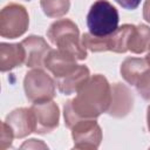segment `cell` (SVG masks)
Instances as JSON below:
<instances>
[{
    "label": "cell",
    "instance_id": "obj_24",
    "mask_svg": "<svg viewBox=\"0 0 150 150\" xmlns=\"http://www.w3.org/2000/svg\"><path fill=\"white\" fill-rule=\"evenodd\" d=\"M145 60H146V61L150 63V50H149V53L146 54V56H145Z\"/></svg>",
    "mask_w": 150,
    "mask_h": 150
},
{
    "label": "cell",
    "instance_id": "obj_2",
    "mask_svg": "<svg viewBox=\"0 0 150 150\" xmlns=\"http://www.w3.org/2000/svg\"><path fill=\"white\" fill-rule=\"evenodd\" d=\"M47 38L60 50L73 55L76 60L87 57V48L82 45L79 28L71 20L61 19L53 22L47 30Z\"/></svg>",
    "mask_w": 150,
    "mask_h": 150
},
{
    "label": "cell",
    "instance_id": "obj_10",
    "mask_svg": "<svg viewBox=\"0 0 150 150\" xmlns=\"http://www.w3.org/2000/svg\"><path fill=\"white\" fill-rule=\"evenodd\" d=\"M77 66L79 64H76V59L73 55L60 49H52L45 60V67L54 75L55 79L68 75L74 69H76Z\"/></svg>",
    "mask_w": 150,
    "mask_h": 150
},
{
    "label": "cell",
    "instance_id": "obj_6",
    "mask_svg": "<svg viewBox=\"0 0 150 150\" xmlns=\"http://www.w3.org/2000/svg\"><path fill=\"white\" fill-rule=\"evenodd\" d=\"M26 97L30 102L52 100L55 95V83L53 79L41 69L28 71L23 80Z\"/></svg>",
    "mask_w": 150,
    "mask_h": 150
},
{
    "label": "cell",
    "instance_id": "obj_21",
    "mask_svg": "<svg viewBox=\"0 0 150 150\" xmlns=\"http://www.w3.org/2000/svg\"><path fill=\"white\" fill-rule=\"evenodd\" d=\"M39 148V146H42V148H47L43 143H41V142H38L36 139H29L28 142H25L22 145H21V148Z\"/></svg>",
    "mask_w": 150,
    "mask_h": 150
},
{
    "label": "cell",
    "instance_id": "obj_5",
    "mask_svg": "<svg viewBox=\"0 0 150 150\" xmlns=\"http://www.w3.org/2000/svg\"><path fill=\"white\" fill-rule=\"evenodd\" d=\"M29 18L26 8L19 4H9L0 13V35L7 39H15L26 33Z\"/></svg>",
    "mask_w": 150,
    "mask_h": 150
},
{
    "label": "cell",
    "instance_id": "obj_23",
    "mask_svg": "<svg viewBox=\"0 0 150 150\" xmlns=\"http://www.w3.org/2000/svg\"><path fill=\"white\" fill-rule=\"evenodd\" d=\"M146 121H148V129L150 131V105L148 107V115H146Z\"/></svg>",
    "mask_w": 150,
    "mask_h": 150
},
{
    "label": "cell",
    "instance_id": "obj_1",
    "mask_svg": "<svg viewBox=\"0 0 150 150\" xmlns=\"http://www.w3.org/2000/svg\"><path fill=\"white\" fill-rule=\"evenodd\" d=\"M111 102V86L103 75L96 74L77 90V95L64 104V123L71 129L81 120H95L108 111Z\"/></svg>",
    "mask_w": 150,
    "mask_h": 150
},
{
    "label": "cell",
    "instance_id": "obj_7",
    "mask_svg": "<svg viewBox=\"0 0 150 150\" xmlns=\"http://www.w3.org/2000/svg\"><path fill=\"white\" fill-rule=\"evenodd\" d=\"M33 112L36 134H46L53 131L59 125V108L52 100L33 102L30 107Z\"/></svg>",
    "mask_w": 150,
    "mask_h": 150
},
{
    "label": "cell",
    "instance_id": "obj_20",
    "mask_svg": "<svg viewBox=\"0 0 150 150\" xmlns=\"http://www.w3.org/2000/svg\"><path fill=\"white\" fill-rule=\"evenodd\" d=\"M115 1L125 9H135L138 7L141 2V0H115Z\"/></svg>",
    "mask_w": 150,
    "mask_h": 150
},
{
    "label": "cell",
    "instance_id": "obj_17",
    "mask_svg": "<svg viewBox=\"0 0 150 150\" xmlns=\"http://www.w3.org/2000/svg\"><path fill=\"white\" fill-rule=\"evenodd\" d=\"M41 8L43 13L49 18H59L69 11V0H41Z\"/></svg>",
    "mask_w": 150,
    "mask_h": 150
},
{
    "label": "cell",
    "instance_id": "obj_19",
    "mask_svg": "<svg viewBox=\"0 0 150 150\" xmlns=\"http://www.w3.org/2000/svg\"><path fill=\"white\" fill-rule=\"evenodd\" d=\"M14 132L12 128L4 121L1 123V136H0V150H5L11 146L12 141L14 138Z\"/></svg>",
    "mask_w": 150,
    "mask_h": 150
},
{
    "label": "cell",
    "instance_id": "obj_12",
    "mask_svg": "<svg viewBox=\"0 0 150 150\" xmlns=\"http://www.w3.org/2000/svg\"><path fill=\"white\" fill-rule=\"evenodd\" d=\"M5 122L12 128L16 138H22L34 132L35 123L30 108H19L7 115Z\"/></svg>",
    "mask_w": 150,
    "mask_h": 150
},
{
    "label": "cell",
    "instance_id": "obj_18",
    "mask_svg": "<svg viewBox=\"0 0 150 150\" xmlns=\"http://www.w3.org/2000/svg\"><path fill=\"white\" fill-rule=\"evenodd\" d=\"M137 93L146 101H150V67L143 71V74L137 80L136 84Z\"/></svg>",
    "mask_w": 150,
    "mask_h": 150
},
{
    "label": "cell",
    "instance_id": "obj_14",
    "mask_svg": "<svg viewBox=\"0 0 150 150\" xmlns=\"http://www.w3.org/2000/svg\"><path fill=\"white\" fill-rule=\"evenodd\" d=\"M89 80V69L79 64L76 69H74L68 75L56 79V84L59 90L64 95H70L73 93H77V90Z\"/></svg>",
    "mask_w": 150,
    "mask_h": 150
},
{
    "label": "cell",
    "instance_id": "obj_16",
    "mask_svg": "<svg viewBox=\"0 0 150 150\" xmlns=\"http://www.w3.org/2000/svg\"><path fill=\"white\" fill-rule=\"evenodd\" d=\"M148 49H150V27L145 25L134 26L128 43V50L134 54H141Z\"/></svg>",
    "mask_w": 150,
    "mask_h": 150
},
{
    "label": "cell",
    "instance_id": "obj_13",
    "mask_svg": "<svg viewBox=\"0 0 150 150\" xmlns=\"http://www.w3.org/2000/svg\"><path fill=\"white\" fill-rule=\"evenodd\" d=\"M26 53L23 46L20 43H5L0 45V69L1 71L11 70L25 63Z\"/></svg>",
    "mask_w": 150,
    "mask_h": 150
},
{
    "label": "cell",
    "instance_id": "obj_8",
    "mask_svg": "<svg viewBox=\"0 0 150 150\" xmlns=\"http://www.w3.org/2000/svg\"><path fill=\"white\" fill-rule=\"evenodd\" d=\"M74 148L96 149L102 139V131L95 120H81L71 127Z\"/></svg>",
    "mask_w": 150,
    "mask_h": 150
},
{
    "label": "cell",
    "instance_id": "obj_11",
    "mask_svg": "<svg viewBox=\"0 0 150 150\" xmlns=\"http://www.w3.org/2000/svg\"><path fill=\"white\" fill-rule=\"evenodd\" d=\"M134 105V97L128 89L122 83H114L111 86V102L108 109V114L114 117L127 116Z\"/></svg>",
    "mask_w": 150,
    "mask_h": 150
},
{
    "label": "cell",
    "instance_id": "obj_4",
    "mask_svg": "<svg viewBox=\"0 0 150 150\" xmlns=\"http://www.w3.org/2000/svg\"><path fill=\"white\" fill-rule=\"evenodd\" d=\"M134 29V25H123L118 27L114 33L107 36H94L90 33L82 35V45L91 52H107L111 50L115 53H125L128 50V43Z\"/></svg>",
    "mask_w": 150,
    "mask_h": 150
},
{
    "label": "cell",
    "instance_id": "obj_3",
    "mask_svg": "<svg viewBox=\"0 0 150 150\" xmlns=\"http://www.w3.org/2000/svg\"><path fill=\"white\" fill-rule=\"evenodd\" d=\"M118 12L107 0H96L87 15L89 33L94 36H107L118 28Z\"/></svg>",
    "mask_w": 150,
    "mask_h": 150
},
{
    "label": "cell",
    "instance_id": "obj_22",
    "mask_svg": "<svg viewBox=\"0 0 150 150\" xmlns=\"http://www.w3.org/2000/svg\"><path fill=\"white\" fill-rule=\"evenodd\" d=\"M143 18L150 22V0H145L143 6Z\"/></svg>",
    "mask_w": 150,
    "mask_h": 150
},
{
    "label": "cell",
    "instance_id": "obj_15",
    "mask_svg": "<svg viewBox=\"0 0 150 150\" xmlns=\"http://www.w3.org/2000/svg\"><path fill=\"white\" fill-rule=\"evenodd\" d=\"M149 67L150 63L145 59L127 57L121 64V75L129 84L135 86L143 71Z\"/></svg>",
    "mask_w": 150,
    "mask_h": 150
},
{
    "label": "cell",
    "instance_id": "obj_9",
    "mask_svg": "<svg viewBox=\"0 0 150 150\" xmlns=\"http://www.w3.org/2000/svg\"><path fill=\"white\" fill-rule=\"evenodd\" d=\"M21 45L25 48V53H26L25 64L27 67L40 68L45 66V60L52 49L43 38L30 35L25 40H22Z\"/></svg>",
    "mask_w": 150,
    "mask_h": 150
}]
</instances>
